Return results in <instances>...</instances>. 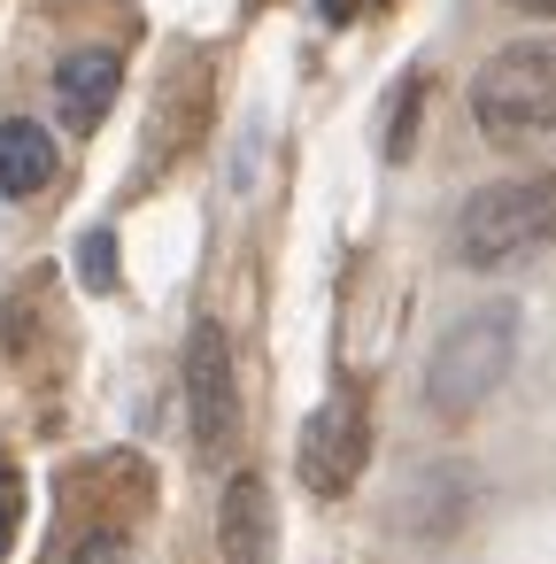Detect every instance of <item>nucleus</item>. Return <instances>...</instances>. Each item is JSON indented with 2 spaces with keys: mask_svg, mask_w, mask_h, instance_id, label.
<instances>
[{
  "mask_svg": "<svg viewBox=\"0 0 556 564\" xmlns=\"http://www.w3.org/2000/svg\"><path fill=\"white\" fill-rule=\"evenodd\" d=\"M86 286H94V294L117 286V248H109V232H86Z\"/></svg>",
  "mask_w": 556,
  "mask_h": 564,
  "instance_id": "nucleus-10",
  "label": "nucleus"
},
{
  "mask_svg": "<svg viewBox=\"0 0 556 564\" xmlns=\"http://www.w3.org/2000/svg\"><path fill=\"white\" fill-rule=\"evenodd\" d=\"M471 117L487 140H541L556 132V40H517L479 63Z\"/></svg>",
  "mask_w": 556,
  "mask_h": 564,
  "instance_id": "nucleus-3",
  "label": "nucleus"
},
{
  "mask_svg": "<svg viewBox=\"0 0 556 564\" xmlns=\"http://www.w3.org/2000/svg\"><path fill=\"white\" fill-rule=\"evenodd\" d=\"M217 549H225V564H271V549H279V510H271V487H263L255 471H232V479H225Z\"/></svg>",
  "mask_w": 556,
  "mask_h": 564,
  "instance_id": "nucleus-6",
  "label": "nucleus"
},
{
  "mask_svg": "<svg viewBox=\"0 0 556 564\" xmlns=\"http://www.w3.org/2000/svg\"><path fill=\"white\" fill-rule=\"evenodd\" d=\"M17 518H24V479H17V471H0V549L17 541Z\"/></svg>",
  "mask_w": 556,
  "mask_h": 564,
  "instance_id": "nucleus-11",
  "label": "nucleus"
},
{
  "mask_svg": "<svg viewBox=\"0 0 556 564\" xmlns=\"http://www.w3.org/2000/svg\"><path fill=\"white\" fill-rule=\"evenodd\" d=\"M510 9H525V17H556V0H510Z\"/></svg>",
  "mask_w": 556,
  "mask_h": 564,
  "instance_id": "nucleus-13",
  "label": "nucleus"
},
{
  "mask_svg": "<svg viewBox=\"0 0 556 564\" xmlns=\"http://www.w3.org/2000/svg\"><path fill=\"white\" fill-rule=\"evenodd\" d=\"M417 101H425V78L410 70V78H402V94H394V117H386V163H402V155H410V132H417Z\"/></svg>",
  "mask_w": 556,
  "mask_h": 564,
  "instance_id": "nucleus-9",
  "label": "nucleus"
},
{
  "mask_svg": "<svg viewBox=\"0 0 556 564\" xmlns=\"http://www.w3.org/2000/svg\"><path fill=\"white\" fill-rule=\"evenodd\" d=\"M70 564H132V556H124V541H109V533H94V541H86V549H78Z\"/></svg>",
  "mask_w": 556,
  "mask_h": 564,
  "instance_id": "nucleus-12",
  "label": "nucleus"
},
{
  "mask_svg": "<svg viewBox=\"0 0 556 564\" xmlns=\"http://www.w3.org/2000/svg\"><path fill=\"white\" fill-rule=\"evenodd\" d=\"M510 356H517V310H510V302H479V310H464V317L440 333L433 364H425V410H440V417H471V410L502 387Z\"/></svg>",
  "mask_w": 556,
  "mask_h": 564,
  "instance_id": "nucleus-1",
  "label": "nucleus"
},
{
  "mask_svg": "<svg viewBox=\"0 0 556 564\" xmlns=\"http://www.w3.org/2000/svg\"><path fill=\"white\" fill-rule=\"evenodd\" d=\"M47 178H55V140H47L32 117H9V124H0V194H9V202H32Z\"/></svg>",
  "mask_w": 556,
  "mask_h": 564,
  "instance_id": "nucleus-8",
  "label": "nucleus"
},
{
  "mask_svg": "<svg viewBox=\"0 0 556 564\" xmlns=\"http://www.w3.org/2000/svg\"><path fill=\"white\" fill-rule=\"evenodd\" d=\"M117 86H124L117 47H78V55H63V63H55V101H63V117H70L78 132H94V124L109 117Z\"/></svg>",
  "mask_w": 556,
  "mask_h": 564,
  "instance_id": "nucleus-7",
  "label": "nucleus"
},
{
  "mask_svg": "<svg viewBox=\"0 0 556 564\" xmlns=\"http://www.w3.org/2000/svg\"><path fill=\"white\" fill-rule=\"evenodd\" d=\"M186 433L201 456H232L240 441V379H232V340L225 325H194L186 333Z\"/></svg>",
  "mask_w": 556,
  "mask_h": 564,
  "instance_id": "nucleus-4",
  "label": "nucleus"
},
{
  "mask_svg": "<svg viewBox=\"0 0 556 564\" xmlns=\"http://www.w3.org/2000/svg\"><path fill=\"white\" fill-rule=\"evenodd\" d=\"M363 456H371V410H363L356 387H340L302 425V456H294L302 464V487L309 495H348L356 471H363Z\"/></svg>",
  "mask_w": 556,
  "mask_h": 564,
  "instance_id": "nucleus-5",
  "label": "nucleus"
},
{
  "mask_svg": "<svg viewBox=\"0 0 556 564\" xmlns=\"http://www.w3.org/2000/svg\"><path fill=\"white\" fill-rule=\"evenodd\" d=\"M541 240H556V178H494L464 202L456 217V256L471 271H494V263H517L533 256Z\"/></svg>",
  "mask_w": 556,
  "mask_h": 564,
  "instance_id": "nucleus-2",
  "label": "nucleus"
}]
</instances>
